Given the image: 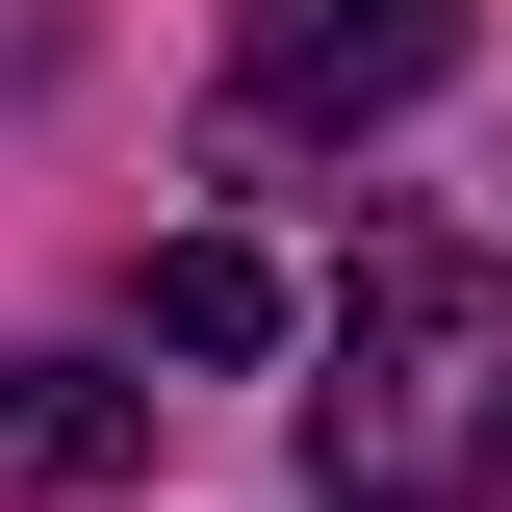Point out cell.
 <instances>
[{
    "mask_svg": "<svg viewBox=\"0 0 512 512\" xmlns=\"http://www.w3.org/2000/svg\"><path fill=\"white\" fill-rule=\"evenodd\" d=\"M308 487H333V512H487V487H512V256L359 231L333 384H308Z\"/></svg>",
    "mask_w": 512,
    "mask_h": 512,
    "instance_id": "6da1fadb",
    "label": "cell"
},
{
    "mask_svg": "<svg viewBox=\"0 0 512 512\" xmlns=\"http://www.w3.org/2000/svg\"><path fill=\"white\" fill-rule=\"evenodd\" d=\"M461 77V0H256V128H384Z\"/></svg>",
    "mask_w": 512,
    "mask_h": 512,
    "instance_id": "7a4b0ae2",
    "label": "cell"
},
{
    "mask_svg": "<svg viewBox=\"0 0 512 512\" xmlns=\"http://www.w3.org/2000/svg\"><path fill=\"white\" fill-rule=\"evenodd\" d=\"M154 461V384H103V359H0V487H128Z\"/></svg>",
    "mask_w": 512,
    "mask_h": 512,
    "instance_id": "3957f363",
    "label": "cell"
},
{
    "mask_svg": "<svg viewBox=\"0 0 512 512\" xmlns=\"http://www.w3.org/2000/svg\"><path fill=\"white\" fill-rule=\"evenodd\" d=\"M256 333H282V282H256L231 231H180V256H154V359H256Z\"/></svg>",
    "mask_w": 512,
    "mask_h": 512,
    "instance_id": "277c9868",
    "label": "cell"
}]
</instances>
